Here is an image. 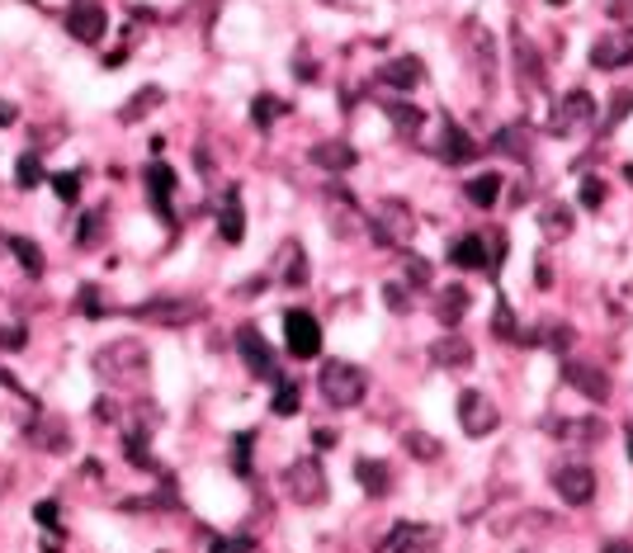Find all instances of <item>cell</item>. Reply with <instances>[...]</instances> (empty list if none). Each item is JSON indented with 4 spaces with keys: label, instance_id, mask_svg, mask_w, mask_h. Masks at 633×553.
<instances>
[{
    "label": "cell",
    "instance_id": "23",
    "mask_svg": "<svg viewBox=\"0 0 633 553\" xmlns=\"http://www.w3.org/2000/svg\"><path fill=\"white\" fill-rule=\"evenodd\" d=\"M218 237L227 246H241V237H246V209H241V194L237 190H227L222 209H218Z\"/></svg>",
    "mask_w": 633,
    "mask_h": 553
},
{
    "label": "cell",
    "instance_id": "36",
    "mask_svg": "<svg viewBox=\"0 0 633 553\" xmlns=\"http://www.w3.org/2000/svg\"><path fill=\"white\" fill-rule=\"evenodd\" d=\"M99 232H104V209H90V213H80V222H76V241L86 246H99Z\"/></svg>",
    "mask_w": 633,
    "mask_h": 553
},
{
    "label": "cell",
    "instance_id": "40",
    "mask_svg": "<svg viewBox=\"0 0 633 553\" xmlns=\"http://www.w3.org/2000/svg\"><path fill=\"white\" fill-rule=\"evenodd\" d=\"M208 553H256V539L250 535H222L208 544Z\"/></svg>",
    "mask_w": 633,
    "mask_h": 553
},
{
    "label": "cell",
    "instance_id": "57",
    "mask_svg": "<svg viewBox=\"0 0 633 553\" xmlns=\"http://www.w3.org/2000/svg\"><path fill=\"white\" fill-rule=\"evenodd\" d=\"M624 180H628V184H633V161H628V166H624Z\"/></svg>",
    "mask_w": 633,
    "mask_h": 553
},
{
    "label": "cell",
    "instance_id": "38",
    "mask_svg": "<svg viewBox=\"0 0 633 553\" xmlns=\"http://www.w3.org/2000/svg\"><path fill=\"white\" fill-rule=\"evenodd\" d=\"M524 133H530V123H511V128H505L492 147L496 152H511V156H524V152H530V147H524Z\"/></svg>",
    "mask_w": 633,
    "mask_h": 553
},
{
    "label": "cell",
    "instance_id": "54",
    "mask_svg": "<svg viewBox=\"0 0 633 553\" xmlns=\"http://www.w3.org/2000/svg\"><path fill=\"white\" fill-rule=\"evenodd\" d=\"M19 118V109L10 105V99H0V123H14Z\"/></svg>",
    "mask_w": 633,
    "mask_h": 553
},
{
    "label": "cell",
    "instance_id": "28",
    "mask_svg": "<svg viewBox=\"0 0 633 553\" xmlns=\"http://www.w3.org/2000/svg\"><path fill=\"white\" fill-rule=\"evenodd\" d=\"M383 114L397 123V133H416V128H426V114H420L411 99H383Z\"/></svg>",
    "mask_w": 633,
    "mask_h": 553
},
{
    "label": "cell",
    "instance_id": "48",
    "mask_svg": "<svg viewBox=\"0 0 633 553\" xmlns=\"http://www.w3.org/2000/svg\"><path fill=\"white\" fill-rule=\"evenodd\" d=\"M482 241H487V265L496 270V265L505 260V232H492V237H482Z\"/></svg>",
    "mask_w": 633,
    "mask_h": 553
},
{
    "label": "cell",
    "instance_id": "4",
    "mask_svg": "<svg viewBox=\"0 0 633 553\" xmlns=\"http://www.w3.org/2000/svg\"><path fill=\"white\" fill-rule=\"evenodd\" d=\"M416 237V213L402 199H378L373 209V241L378 246H407Z\"/></svg>",
    "mask_w": 633,
    "mask_h": 553
},
{
    "label": "cell",
    "instance_id": "41",
    "mask_svg": "<svg viewBox=\"0 0 633 553\" xmlns=\"http://www.w3.org/2000/svg\"><path fill=\"white\" fill-rule=\"evenodd\" d=\"M298 412V383H279V393H274V417H293Z\"/></svg>",
    "mask_w": 633,
    "mask_h": 553
},
{
    "label": "cell",
    "instance_id": "26",
    "mask_svg": "<svg viewBox=\"0 0 633 553\" xmlns=\"http://www.w3.org/2000/svg\"><path fill=\"white\" fill-rule=\"evenodd\" d=\"M539 228H543L548 241H567L572 228H577V218H572L567 203H543V209H539Z\"/></svg>",
    "mask_w": 633,
    "mask_h": 553
},
{
    "label": "cell",
    "instance_id": "33",
    "mask_svg": "<svg viewBox=\"0 0 633 553\" xmlns=\"http://www.w3.org/2000/svg\"><path fill=\"white\" fill-rule=\"evenodd\" d=\"M468 199L477 203V209H492V203L501 199V175H496V171L473 175V180H468Z\"/></svg>",
    "mask_w": 633,
    "mask_h": 553
},
{
    "label": "cell",
    "instance_id": "59",
    "mask_svg": "<svg viewBox=\"0 0 633 553\" xmlns=\"http://www.w3.org/2000/svg\"><path fill=\"white\" fill-rule=\"evenodd\" d=\"M628 455H633V440H628Z\"/></svg>",
    "mask_w": 633,
    "mask_h": 553
},
{
    "label": "cell",
    "instance_id": "45",
    "mask_svg": "<svg viewBox=\"0 0 633 553\" xmlns=\"http://www.w3.org/2000/svg\"><path fill=\"white\" fill-rule=\"evenodd\" d=\"M52 190H57L61 203H76V194H80V175H52Z\"/></svg>",
    "mask_w": 633,
    "mask_h": 553
},
{
    "label": "cell",
    "instance_id": "56",
    "mask_svg": "<svg viewBox=\"0 0 633 553\" xmlns=\"http://www.w3.org/2000/svg\"><path fill=\"white\" fill-rule=\"evenodd\" d=\"M600 553H633L624 539H609V544H600Z\"/></svg>",
    "mask_w": 633,
    "mask_h": 553
},
{
    "label": "cell",
    "instance_id": "58",
    "mask_svg": "<svg viewBox=\"0 0 633 553\" xmlns=\"http://www.w3.org/2000/svg\"><path fill=\"white\" fill-rule=\"evenodd\" d=\"M548 5H567V0H548Z\"/></svg>",
    "mask_w": 633,
    "mask_h": 553
},
{
    "label": "cell",
    "instance_id": "55",
    "mask_svg": "<svg viewBox=\"0 0 633 553\" xmlns=\"http://www.w3.org/2000/svg\"><path fill=\"white\" fill-rule=\"evenodd\" d=\"M123 61H128V52H123V48H114L109 57H104V67H123Z\"/></svg>",
    "mask_w": 633,
    "mask_h": 553
},
{
    "label": "cell",
    "instance_id": "12",
    "mask_svg": "<svg viewBox=\"0 0 633 553\" xmlns=\"http://www.w3.org/2000/svg\"><path fill=\"white\" fill-rule=\"evenodd\" d=\"M562 379L572 383L581 398H590V402H609V393H615V383H609L605 369L586 364V360H562Z\"/></svg>",
    "mask_w": 633,
    "mask_h": 553
},
{
    "label": "cell",
    "instance_id": "49",
    "mask_svg": "<svg viewBox=\"0 0 633 553\" xmlns=\"http://www.w3.org/2000/svg\"><path fill=\"white\" fill-rule=\"evenodd\" d=\"M33 520L48 525V530H57V501H38V506H33Z\"/></svg>",
    "mask_w": 633,
    "mask_h": 553
},
{
    "label": "cell",
    "instance_id": "21",
    "mask_svg": "<svg viewBox=\"0 0 633 553\" xmlns=\"http://www.w3.org/2000/svg\"><path fill=\"white\" fill-rule=\"evenodd\" d=\"M430 360L439 369H454V374H463V369H473V345L463 341V336H439L430 345Z\"/></svg>",
    "mask_w": 633,
    "mask_h": 553
},
{
    "label": "cell",
    "instance_id": "29",
    "mask_svg": "<svg viewBox=\"0 0 633 553\" xmlns=\"http://www.w3.org/2000/svg\"><path fill=\"white\" fill-rule=\"evenodd\" d=\"M161 99H165V90H156V86H142V90L128 99V105L118 109V123H137V118H146V114H152V109L161 105Z\"/></svg>",
    "mask_w": 633,
    "mask_h": 553
},
{
    "label": "cell",
    "instance_id": "35",
    "mask_svg": "<svg viewBox=\"0 0 633 553\" xmlns=\"http://www.w3.org/2000/svg\"><path fill=\"white\" fill-rule=\"evenodd\" d=\"M250 445H256V430H241L231 440V473L237 478H250Z\"/></svg>",
    "mask_w": 633,
    "mask_h": 553
},
{
    "label": "cell",
    "instance_id": "17",
    "mask_svg": "<svg viewBox=\"0 0 633 553\" xmlns=\"http://www.w3.org/2000/svg\"><path fill=\"white\" fill-rule=\"evenodd\" d=\"M104 29H109V14H104V5H71L67 33L76 38V43H99Z\"/></svg>",
    "mask_w": 633,
    "mask_h": 553
},
{
    "label": "cell",
    "instance_id": "43",
    "mask_svg": "<svg viewBox=\"0 0 633 553\" xmlns=\"http://www.w3.org/2000/svg\"><path fill=\"white\" fill-rule=\"evenodd\" d=\"M279 114H284V105H279V99H269V95H260L256 105H250V118H256L260 128H269V123L279 118Z\"/></svg>",
    "mask_w": 633,
    "mask_h": 553
},
{
    "label": "cell",
    "instance_id": "3",
    "mask_svg": "<svg viewBox=\"0 0 633 553\" xmlns=\"http://www.w3.org/2000/svg\"><path fill=\"white\" fill-rule=\"evenodd\" d=\"M284 487H288V497L298 501V506H307V511L326 506V497H331V487H326V468L316 464V459H298V464H288V468H284Z\"/></svg>",
    "mask_w": 633,
    "mask_h": 553
},
{
    "label": "cell",
    "instance_id": "6",
    "mask_svg": "<svg viewBox=\"0 0 633 553\" xmlns=\"http://www.w3.org/2000/svg\"><path fill=\"white\" fill-rule=\"evenodd\" d=\"M458 426H463V436H492V430L501 426V412H496V402L482 393V388H463L458 393Z\"/></svg>",
    "mask_w": 633,
    "mask_h": 553
},
{
    "label": "cell",
    "instance_id": "50",
    "mask_svg": "<svg viewBox=\"0 0 633 553\" xmlns=\"http://www.w3.org/2000/svg\"><path fill=\"white\" fill-rule=\"evenodd\" d=\"M383 298H388V307H392V313H407V294H402V284H388V289H383Z\"/></svg>",
    "mask_w": 633,
    "mask_h": 553
},
{
    "label": "cell",
    "instance_id": "19",
    "mask_svg": "<svg viewBox=\"0 0 633 553\" xmlns=\"http://www.w3.org/2000/svg\"><path fill=\"white\" fill-rule=\"evenodd\" d=\"M628 61H633V43H628V38L605 33V38L590 43V67H596V71H619V67H628Z\"/></svg>",
    "mask_w": 633,
    "mask_h": 553
},
{
    "label": "cell",
    "instance_id": "2",
    "mask_svg": "<svg viewBox=\"0 0 633 553\" xmlns=\"http://www.w3.org/2000/svg\"><path fill=\"white\" fill-rule=\"evenodd\" d=\"M316 388H322V398H326L331 407L350 412V407L364 402L369 374H364L360 364H350V360H331V364H322V374H316Z\"/></svg>",
    "mask_w": 633,
    "mask_h": 553
},
{
    "label": "cell",
    "instance_id": "27",
    "mask_svg": "<svg viewBox=\"0 0 633 553\" xmlns=\"http://www.w3.org/2000/svg\"><path fill=\"white\" fill-rule=\"evenodd\" d=\"M354 478H360V487L369 492V497H383V492L392 487L383 459H354Z\"/></svg>",
    "mask_w": 633,
    "mask_h": 553
},
{
    "label": "cell",
    "instance_id": "9",
    "mask_svg": "<svg viewBox=\"0 0 633 553\" xmlns=\"http://www.w3.org/2000/svg\"><path fill=\"white\" fill-rule=\"evenodd\" d=\"M511 57H515V86L524 95H539L543 90V57L530 38H524L520 24H511Z\"/></svg>",
    "mask_w": 633,
    "mask_h": 553
},
{
    "label": "cell",
    "instance_id": "51",
    "mask_svg": "<svg viewBox=\"0 0 633 553\" xmlns=\"http://www.w3.org/2000/svg\"><path fill=\"white\" fill-rule=\"evenodd\" d=\"M0 345H10V351H19V345H24V332H19V326H5V332H0Z\"/></svg>",
    "mask_w": 633,
    "mask_h": 553
},
{
    "label": "cell",
    "instance_id": "14",
    "mask_svg": "<svg viewBox=\"0 0 633 553\" xmlns=\"http://www.w3.org/2000/svg\"><path fill=\"white\" fill-rule=\"evenodd\" d=\"M307 161H312V166H322V171H331V175H345V171L360 166V152H354L345 137H326V142H312Z\"/></svg>",
    "mask_w": 633,
    "mask_h": 553
},
{
    "label": "cell",
    "instance_id": "39",
    "mask_svg": "<svg viewBox=\"0 0 633 553\" xmlns=\"http://www.w3.org/2000/svg\"><path fill=\"white\" fill-rule=\"evenodd\" d=\"M577 199H581V209H605V180L600 175H586Z\"/></svg>",
    "mask_w": 633,
    "mask_h": 553
},
{
    "label": "cell",
    "instance_id": "18",
    "mask_svg": "<svg viewBox=\"0 0 633 553\" xmlns=\"http://www.w3.org/2000/svg\"><path fill=\"white\" fill-rule=\"evenodd\" d=\"M420 80H426V67H420V57H392L378 67V86H392V90H416Z\"/></svg>",
    "mask_w": 633,
    "mask_h": 553
},
{
    "label": "cell",
    "instance_id": "52",
    "mask_svg": "<svg viewBox=\"0 0 633 553\" xmlns=\"http://www.w3.org/2000/svg\"><path fill=\"white\" fill-rule=\"evenodd\" d=\"M312 440H316V449H331V445H335V430H326V426H316V436H312Z\"/></svg>",
    "mask_w": 633,
    "mask_h": 553
},
{
    "label": "cell",
    "instance_id": "42",
    "mask_svg": "<svg viewBox=\"0 0 633 553\" xmlns=\"http://www.w3.org/2000/svg\"><path fill=\"white\" fill-rule=\"evenodd\" d=\"M492 326H496V336H505V341H520V332H515V313H511V303H496V317H492Z\"/></svg>",
    "mask_w": 633,
    "mask_h": 553
},
{
    "label": "cell",
    "instance_id": "47",
    "mask_svg": "<svg viewBox=\"0 0 633 553\" xmlns=\"http://www.w3.org/2000/svg\"><path fill=\"white\" fill-rule=\"evenodd\" d=\"M80 313H86L90 322H99V317H104V307H99V294H95V284H86V289H80Z\"/></svg>",
    "mask_w": 633,
    "mask_h": 553
},
{
    "label": "cell",
    "instance_id": "44",
    "mask_svg": "<svg viewBox=\"0 0 633 553\" xmlns=\"http://www.w3.org/2000/svg\"><path fill=\"white\" fill-rule=\"evenodd\" d=\"M407 284H411V289H430V260L411 256L407 260Z\"/></svg>",
    "mask_w": 633,
    "mask_h": 553
},
{
    "label": "cell",
    "instance_id": "37",
    "mask_svg": "<svg viewBox=\"0 0 633 553\" xmlns=\"http://www.w3.org/2000/svg\"><path fill=\"white\" fill-rule=\"evenodd\" d=\"M38 180H43V161H38V152H24V156H19V166H14V184H19V190H33Z\"/></svg>",
    "mask_w": 633,
    "mask_h": 553
},
{
    "label": "cell",
    "instance_id": "22",
    "mask_svg": "<svg viewBox=\"0 0 633 553\" xmlns=\"http://www.w3.org/2000/svg\"><path fill=\"white\" fill-rule=\"evenodd\" d=\"M274 279H279L284 289H303V284H307V256H303L298 241L279 246V270H274Z\"/></svg>",
    "mask_w": 633,
    "mask_h": 553
},
{
    "label": "cell",
    "instance_id": "15",
    "mask_svg": "<svg viewBox=\"0 0 633 553\" xmlns=\"http://www.w3.org/2000/svg\"><path fill=\"white\" fill-rule=\"evenodd\" d=\"M463 33H468V61H473V71H477V80L482 86H492L496 80V43H492V33L477 24V19H468V24H463Z\"/></svg>",
    "mask_w": 633,
    "mask_h": 553
},
{
    "label": "cell",
    "instance_id": "13",
    "mask_svg": "<svg viewBox=\"0 0 633 553\" xmlns=\"http://www.w3.org/2000/svg\"><path fill=\"white\" fill-rule=\"evenodd\" d=\"M171 194H175V171L165 166V161H152V166H146V199H152V209H156V218L165 222V228H175Z\"/></svg>",
    "mask_w": 633,
    "mask_h": 553
},
{
    "label": "cell",
    "instance_id": "11",
    "mask_svg": "<svg viewBox=\"0 0 633 553\" xmlns=\"http://www.w3.org/2000/svg\"><path fill=\"white\" fill-rule=\"evenodd\" d=\"M553 492L567 506H590V497H596V468L590 464H558L553 468Z\"/></svg>",
    "mask_w": 633,
    "mask_h": 553
},
{
    "label": "cell",
    "instance_id": "16",
    "mask_svg": "<svg viewBox=\"0 0 633 553\" xmlns=\"http://www.w3.org/2000/svg\"><path fill=\"white\" fill-rule=\"evenodd\" d=\"M435 530L430 525H416V520H397L383 539V553H435Z\"/></svg>",
    "mask_w": 633,
    "mask_h": 553
},
{
    "label": "cell",
    "instance_id": "24",
    "mask_svg": "<svg viewBox=\"0 0 633 553\" xmlns=\"http://www.w3.org/2000/svg\"><path fill=\"white\" fill-rule=\"evenodd\" d=\"M468 303H473V294L463 289V284H449V289L435 294V317L445 322V326H458L463 313H468Z\"/></svg>",
    "mask_w": 633,
    "mask_h": 553
},
{
    "label": "cell",
    "instance_id": "34",
    "mask_svg": "<svg viewBox=\"0 0 633 553\" xmlns=\"http://www.w3.org/2000/svg\"><path fill=\"white\" fill-rule=\"evenodd\" d=\"M600 421H558V430L553 436H562V440H581V445H596L600 440Z\"/></svg>",
    "mask_w": 633,
    "mask_h": 553
},
{
    "label": "cell",
    "instance_id": "31",
    "mask_svg": "<svg viewBox=\"0 0 633 553\" xmlns=\"http://www.w3.org/2000/svg\"><path fill=\"white\" fill-rule=\"evenodd\" d=\"M402 449H407V455H416V459H426V464H435L439 459V440L430 436V430H402Z\"/></svg>",
    "mask_w": 633,
    "mask_h": 553
},
{
    "label": "cell",
    "instance_id": "20",
    "mask_svg": "<svg viewBox=\"0 0 633 553\" xmlns=\"http://www.w3.org/2000/svg\"><path fill=\"white\" fill-rule=\"evenodd\" d=\"M435 152L445 156L449 166H463V161H473V156H477V142L463 133L454 118H445V133H439V147H435Z\"/></svg>",
    "mask_w": 633,
    "mask_h": 553
},
{
    "label": "cell",
    "instance_id": "10",
    "mask_svg": "<svg viewBox=\"0 0 633 553\" xmlns=\"http://www.w3.org/2000/svg\"><path fill=\"white\" fill-rule=\"evenodd\" d=\"M237 351H241V364L250 369L256 379H279V360H274L269 341L260 336V326H237Z\"/></svg>",
    "mask_w": 633,
    "mask_h": 553
},
{
    "label": "cell",
    "instance_id": "53",
    "mask_svg": "<svg viewBox=\"0 0 633 553\" xmlns=\"http://www.w3.org/2000/svg\"><path fill=\"white\" fill-rule=\"evenodd\" d=\"M0 388H10V393H19V398H29L24 388H19V379H14V374H5V369H0Z\"/></svg>",
    "mask_w": 633,
    "mask_h": 553
},
{
    "label": "cell",
    "instance_id": "30",
    "mask_svg": "<svg viewBox=\"0 0 633 553\" xmlns=\"http://www.w3.org/2000/svg\"><path fill=\"white\" fill-rule=\"evenodd\" d=\"M29 440H33L38 449H48V455H61V449L71 445V436H67V430H61V421H33Z\"/></svg>",
    "mask_w": 633,
    "mask_h": 553
},
{
    "label": "cell",
    "instance_id": "25",
    "mask_svg": "<svg viewBox=\"0 0 633 553\" xmlns=\"http://www.w3.org/2000/svg\"><path fill=\"white\" fill-rule=\"evenodd\" d=\"M449 265H458V270H487V241L482 237L449 241Z\"/></svg>",
    "mask_w": 633,
    "mask_h": 553
},
{
    "label": "cell",
    "instance_id": "1",
    "mask_svg": "<svg viewBox=\"0 0 633 553\" xmlns=\"http://www.w3.org/2000/svg\"><path fill=\"white\" fill-rule=\"evenodd\" d=\"M95 374L104 383H114L123 388V393H142L146 379H152V355H146V345L142 341H109V345H99L95 351Z\"/></svg>",
    "mask_w": 633,
    "mask_h": 553
},
{
    "label": "cell",
    "instance_id": "46",
    "mask_svg": "<svg viewBox=\"0 0 633 553\" xmlns=\"http://www.w3.org/2000/svg\"><path fill=\"white\" fill-rule=\"evenodd\" d=\"M628 109H633V90H619V95H615V109H609V114H605V133H609V128H615V123H619V118H624Z\"/></svg>",
    "mask_w": 633,
    "mask_h": 553
},
{
    "label": "cell",
    "instance_id": "32",
    "mask_svg": "<svg viewBox=\"0 0 633 553\" xmlns=\"http://www.w3.org/2000/svg\"><path fill=\"white\" fill-rule=\"evenodd\" d=\"M0 241H5L10 246V251L19 256V265H24V275H43V251H38V246L29 241V237H0Z\"/></svg>",
    "mask_w": 633,
    "mask_h": 553
},
{
    "label": "cell",
    "instance_id": "8",
    "mask_svg": "<svg viewBox=\"0 0 633 553\" xmlns=\"http://www.w3.org/2000/svg\"><path fill=\"white\" fill-rule=\"evenodd\" d=\"M590 123H596V99H590L581 86H572V90H567V95L558 99L553 123H548V128H553L558 137H567V133H586Z\"/></svg>",
    "mask_w": 633,
    "mask_h": 553
},
{
    "label": "cell",
    "instance_id": "7",
    "mask_svg": "<svg viewBox=\"0 0 633 553\" xmlns=\"http://www.w3.org/2000/svg\"><path fill=\"white\" fill-rule=\"evenodd\" d=\"M284 341H288L293 360H316L322 355V326H316V317L303 313V307H288L284 313Z\"/></svg>",
    "mask_w": 633,
    "mask_h": 553
},
{
    "label": "cell",
    "instance_id": "5",
    "mask_svg": "<svg viewBox=\"0 0 633 553\" xmlns=\"http://www.w3.org/2000/svg\"><path fill=\"white\" fill-rule=\"evenodd\" d=\"M128 317L152 322V326H189L203 317V303L199 298H146V303L128 307Z\"/></svg>",
    "mask_w": 633,
    "mask_h": 553
}]
</instances>
